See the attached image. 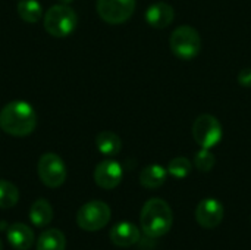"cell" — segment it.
<instances>
[{
  "mask_svg": "<svg viewBox=\"0 0 251 250\" xmlns=\"http://www.w3.org/2000/svg\"><path fill=\"white\" fill-rule=\"evenodd\" d=\"M37 125L34 108L24 100H13L0 111V128L13 137L29 136Z\"/></svg>",
  "mask_w": 251,
  "mask_h": 250,
  "instance_id": "1",
  "label": "cell"
},
{
  "mask_svg": "<svg viewBox=\"0 0 251 250\" xmlns=\"http://www.w3.org/2000/svg\"><path fill=\"white\" fill-rule=\"evenodd\" d=\"M141 230L150 239H159L172 228L174 214L171 206L162 199H150L144 203L140 215Z\"/></svg>",
  "mask_w": 251,
  "mask_h": 250,
  "instance_id": "2",
  "label": "cell"
},
{
  "mask_svg": "<svg viewBox=\"0 0 251 250\" xmlns=\"http://www.w3.org/2000/svg\"><path fill=\"white\" fill-rule=\"evenodd\" d=\"M78 16L69 4H54L44 13V29L56 38H65L74 32Z\"/></svg>",
  "mask_w": 251,
  "mask_h": 250,
  "instance_id": "3",
  "label": "cell"
},
{
  "mask_svg": "<svg viewBox=\"0 0 251 250\" xmlns=\"http://www.w3.org/2000/svg\"><path fill=\"white\" fill-rule=\"evenodd\" d=\"M169 46L176 57L182 60H191L200 53L201 37L196 28L190 25H181L171 34Z\"/></svg>",
  "mask_w": 251,
  "mask_h": 250,
  "instance_id": "4",
  "label": "cell"
},
{
  "mask_svg": "<svg viewBox=\"0 0 251 250\" xmlns=\"http://www.w3.org/2000/svg\"><path fill=\"white\" fill-rule=\"evenodd\" d=\"M112 212L109 205L100 200H93L81 206L76 214V224L84 231H99L107 225Z\"/></svg>",
  "mask_w": 251,
  "mask_h": 250,
  "instance_id": "5",
  "label": "cell"
},
{
  "mask_svg": "<svg viewBox=\"0 0 251 250\" xmlns=\"http://www.w3.org/2000/svg\"><path fill=\"white\" fill-rule=\"evenodd\" d=\"M193 139L201 149H212L222 140V125L210 113L200 115L193 124Z\"/></svg>",
  "mask_w": 251,
  "mask_h": 250,
  "instance_id": "6",
  "label": "cell"
},
{
  "mask_svg": "<svg viewBox=\"0 0 251 250\" xmlns=\"http://www.w3.org/2000/svg\"><path fill=\"white\" fill-rule=\"evenodd\" d=\"M37 172L41 183L50 189L60 187L68 175L65 162L56 153H44L38 161Z\"/></svg>",
  "mask_w": 251,
  "mask_h": 250,
  "instance_id": "7",
  "label": "cell"
},
{
  "mask_svg": "<svg viewBox=\"0 0 251 250\" xmlns=\"http://www.w3.org/2000/svg\"><path fill=\"white\" fill-rule=\"evenodd\" d=\"M135 9V0H97L99 16L110 24L118 25L131 18Z\"/></svg>",
  "mask_w": 251,
  "mask_h": 250,
  "instance_id": "8",
  "label": "cell"
},
{
  "mask_svg": "<svg viewBox=\"0 0 251 250\" xmlns=\"http://www.w3.org/2000/svg\"><path fill=\"white\" fill-rule=\"evenodd\" d=\"M124 177V171L119 162L113 159H106L100 162L94 169V181L99 187L104 190L116 189Z\"/></svg>",
  "mask_w": 251,
  "mask_h": 250,
  "instance_id": "9",
  "label": "cell"
},
{
  "mask_svg": "<svg viewBox=\"0 0 251 250\" xmlns=\"http://www.w3.org/2000/svg\"><path fill=\"white\" fill-rule=\"evenodd\" d=\"M224 215H225L224 205L219 200L212 199V197L201 200L199 203L197 209H196V220H197V222L203 228H207V230L216 228L222 222Z\"/></svg>",
  "mask_w": 251,
  "mask_h": 250,
  "instance_id": "10",
  "label": "cell"
},
{
  "mask_svg": "<svg viewBox=\"0 0 251 250\" xmlns=\"http://www.w3.org/2000/svg\"><path fill=\"white\" fill-rule=\"evenodd\" d=\"M174 18H175V12H174V7L168 3H163V1H159V3H154L151 4L147 12H146V21L150 27L153 28H166L169 27L172 22H174Z\"/></svg>",
  "mask_w": 251,
  "mask_h": 250,
  "instance_id": "11",
  "label": "cell"
},
{
  "mask_svg": "<svg viewBox=\"0 0 251 250\" xmlns=\"http://www.w3.org/2000/svg\"><path fill=\"white\" fill-rule=\"evenodd\" d=\"M110 240L115 246L119 248L134 246L140 240V230L131 222H119L110 230Z\"/></svg>",
  "mask_w": 251,
  "mask_h": 250,
  "instance_id": "12",
  "label": "cell"
},
{
  "mask_svg": "<svg viewBox=\"0 0 251 250\" xmlns=\"http://www.w3.org/2000/svg\"><path fill=\"white\" fill-rule=\"evenodd\" d=\"M6 236L10 246L16 250H28L34 245V231L22 222L12 224L7 228Z\"/></svg>",
  "mask_w": 251,
  "mask_h": 250,
  "instance_id": "13",
  "label": "cell"
},
{
  "mask_svg": "<svg viewBox=\"0 0 251 250\" xmlns=\"http://www.w3.org/2000/svg\"><path fill=\"white\" fill-rule=\"evenodd\" d=\"M166 177H168V169H165L162 165L153 164V165L146 167L141 171L140 183H141L143 187L154 190V189H159V187H162L165 184Z\"/></svg>",
  "mask_w": 251,
  "mask_h": 250,
  "instance_id": "14",
  "label": "cell"
},
{
  "mask_svg": "<svg viewBox=\"0 0 251 250\" xmlns=\"http://www.w3.org/2000/svg\"><path fill=\"white\" fill-rule=\"evenodd\" d=\"M97 150L104 156H116L122 149V141L113 131H101L96 136Z\"/></svg>",
  "mask_w": 251,
  "mask_h": 250,
  "instance_id": "15",
  "label": "cell"
},
{
  "mask_svg": "<svg viewBox=\"0 0 251 250\" xmlns=\"http://www.w3.org/2000/svg\"><path fill=\"white\" fill-rule=\"evenodd\" d=\"M29 220L38 228H43V227L49 225L51 222V220H53V208H51V205L46 199L35 200L32 203L31 209H29Z\"/></svg>",
  "mask_w": 251,
  "mask_h": 250,
  "instance_id": "16",
  "label": "cell"
},
{
  "mask_svg": "<svg viewBox=\"0 0 251 250\" xmlns=\"http://www.w3.org/2000/svg\"><path fill=\"white\" fill-rule=\"evenodd\" d=\"M66 237L60 230L51 228L41 233L37 240V250H65Z\"/></svg>",
  "mask_w": 251,
  "mask_h": 250,
  "instance_id": "17",
  "label": "cell"
},
{
  "mask_svg": "<svg viewBox=\"0 0 251 250\" xmlns=\"http://www.w3.org/2000/svg\"><path fill=\"white\" fill-rule=\"evenodd\" d=\"M18 15L28 24H35L43 18V7L37 0H21L16 6Z\"/></svg>",
  "mask_w": 251,
  "mask_h": 250,
  "instance_id": "18",
  "label": "cell"
},
{
  "mask_svg": "<svg viewBox=\"0 0 251 250\" xmlns=\"http://www.w3.org/2000/svg\"><path fill=\"white\" fill-rule=\"evenodd\" d=\"M19 200V190L15 184L6 180H0V208L9 209L13 208Z\"/></svg>",
  "mask_w": 251,
  "mask_h": 250,
  "instance_id": "19",
  "label": "cell"
},
{
  "mask_svg": "<svg viewBox=\"0 0 251 250\" xmlns=\"http://www.w3.org/2000/svg\"><path fill=\"white\" fill-rule=\"evenodd\" d=\"M191 169H193V164L185 156H176L168 165V174L178 180L187 178L190 175Z\"/></svg>",
  "mask_w": 251,
  "mask_h": 250,
  "instance_id": "20",
  "label": "cell"
},
{
  "mask_svg": "<svg viewBox=\"0 0 251 250\" xmlns=\"http://www.w3.org/2000/svg\"><path fill=\"white\" fill-rule=\"evenodd\" d=\"M215 164H216V158L210 152V149H201L194 156V167L200 172H209V171H212L213 167H215Z\"/></svg>",
  "mask_w": 251,
  "mask_h": 250,
  "instance_id": "21",
  "label": "cell"
},
{
  "mask_svg": "<svg viewBox=\"0 0 251 250\" xmlns=\"http://www.w3.org/2000/svg\"><path fill=\"white\" fill-rule=\"evenodd\" d=\"M238 83L244 87H250L251 85V68H246L240 72L238 75Z\"/></svg>",
  "mask_w": 251,
  "mask_h": 250,
  "instance_id": "22",
  "label": "cell"
},
{
  "mask_svg": "<svg viewBox=\"0 0 251 250\" xmlns=\"http://www.w3.org/2000/svg\"><path fill=\"white\" fill-rule=\"evenodd\" d=\"M59 1H60L62 4H69V3H71V1H74V0H59Z\"/></svg>",
  "mask_w": 251,
  "mask_h": 250,
  "instance_id": "23",
  "label": "cell"
},
{
  "mask_svg": "<svg viewBox=\"0 0 251 250\" xmlns=\"http://www.w3.org/2000/svg\"><path fill=\"white\" fill-rule=\"evenodd\" d=\"M0 250H3V243H1V240H0Z\"/></svg>",
  "mask_w": 251,
  "mask_h": 250,
  "instance_id": "24",
  "label": "cell"
}]
</instances>
